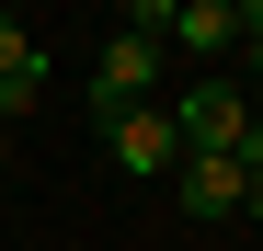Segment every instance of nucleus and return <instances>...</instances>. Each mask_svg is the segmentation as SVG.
<instances>
[{
    "instance_id": "nucleus-1",
    "label": "nucleus",
    "mask_w": 263,
    "mask_h": 251,
    "mask_svg": "<svg viewBox=\"0 0 263 251\" xmlns=\"http://www.w3.org/2000/svg\"><path fill=\"white\" fill-rule=\"evenodd\" d=\"M252 92H229V80H195L183 103H172V137H183V160H240V137H252Z\"/></svg>"
},
{
    "instance_id": "nucleus-2",
    "label": "nucleus",
    "mask_w": 263,
    "mask_h": 251,
    "mask_svg": "<svg viewBox=\"0 0 263 251\" xmlns=\"http://www.w3.org/2000/svg\"><path fill=\"white\" fill-rule=\"evenodd\" d=\"M160 92V34H103V57H92V114H126V103H149Z\"/></svg>"
},
{
    "instance_id": "nucleus-3",
    "label": "nucleus",
    "mask_w": 263,
    "mask_h": 251,
    "mask_svg": "<svg viewBox=\"0 0 263 251\" xmlns=\"http://www.w3.org/2000/svg\"><path fill=\"white\" fill-rule=\"evenodd\" d=\"M103 149H115V172H126V183H149V172H172V160H183V137H172V114H160V103L103 114Z\"/></svg>"
},
{
    "instance_id": "nucleus-4",
    "label": "nucleus",
    "mask_w": 263,
    "mask_h": 251,
    "mask_svg": "<svg viewBox=\"0 0 263 251\" xmlns=\"http://www.w3.org/2000/svg\"><path fill=\"white\" fill-rule=\"evenodd\" d=\"M172 194H183V217H240L252 172L240 160H172Z\"/></svg>"
},
{
    "instance_id": "nucleus-5",
    "label": "nucleus",
    "mask_w": 263,
    "mask_h": 251,
    "mask_svg": "<svg viewBox=\"0 0 263 251\" xmlns=\"http://www.w3.org/2000/svg\"><path fill=\"white\" fill-rule=\"evenodd\" d=\"M172 46H195V57H240V0H172Z\"/></svg>"
},
{
    "instance_id": "nucleus-6",
    "label": "nucleus",
    "mask_w": 263,
    "mask_h": 251,
    "mask_svg": "<svg viewBox=\"0 0 263 251\" xmlns=\"http://www.w3.org/2000/svg\"><path fill=\"white\" fill-rule=\"evenodd\" d=\"M12 69H46V34H34L23 12H0V80H12Z\"/></svg>"
},
{
    "instance_id": "nucleus-7",
    "label": "nucleus",
    "mask_w": 263,
    "mask_h": 251,
    "mask_svg": "<svg viewBox=\"0 0 263 251\" xmlns=\"http://www.w3.org/2000/svg\"><path fill=\"white\" fill-rule=\"evenodd\" d=\"M34 103H46V69H12V80H0V137H12Z\"/></svg>"
},
{
    "instance_id": "nucleus-8",
    "label": "nucleus",
    "mask_w": 263,
    "mask_h": 251,
    "mask_svg": "<svg viewBox=\"0 0 263 251\" xmlns=\"http://www.w3.org/2000/svg\"><path fill=\"white\" fill-rule=\"evenodd\" d=\"M240 57L263 69V0H240Z\"/></svg>"
},
{
    "instance_id": "nucleus-9",
    "label": "nucleus",
    "mask_w": 263,
    "mask_h": 251,
    "mask_svg": "<svg viewBox=\"0 0 263 251\" xmlns=\"http://www.w3.org/2000/svg\"><path fill=\"white\" fill-rule=\"evenodd\" d=\"M240 217H263V172H252V194H240Z\"/></svg>"
},
{
    "instance_id": "nucleus-10",
    "label": "nucleus",
    "mask_w": 263,
    "mask_h": 251,
    "mask_svg": "<svg viewBox=\"0 0 263 251\" xmlns=\"http://www.w3.org/2000/svg\"><path fill=\"white\" fill-rule=\"evenodd\" d=\"M0 149H12V137H0Z\"/></svg>"
}]
</instances>
